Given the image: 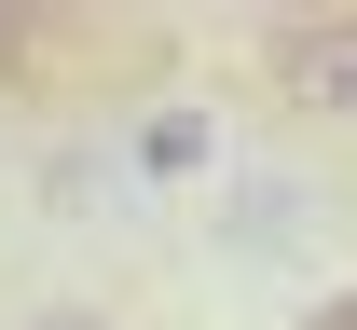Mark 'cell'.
I'll return each mask as SVG.
<instances>
[{
  "mask_svg": "<svg viewBox=\"0 0 357 330\" xmlns=\"http://www.w3.org/2000/svg\"><path fill=\"white\" fill-rule=\"evenodd\" d=\"M316 330H357V303H316Z\"/></svg>",
  "mask_w": 357,
  "mask_h": 330,
  "instance_id": "cell-4",
  "label": "cell"
},
{
  "mask_svg": "<svg viewBox=\"0 0 357 330\" xmlns=\"http://www.w3.org/2000/svg\"><path fill=\"white\" fill-rule=\"evenodd\" d=\"M28 330H110V317H83V303H69V317H28Z\"/></svg>",
  "mask_w": 357,
  "mask_h": 330,
  "instance_id": "cell-3",
  "label": "cell"
},
{
  "mask_svg": "<svg viewBox=\"0 0 357 330\" xmlns=\"http://www.w3.org/2000/svg\"><path fill=\"white\" fill-rule=\"evenodd\" d=\"M137 151H151V165H206V124H192V110H165V124H151Z\"/></svg>",
  "mask_w": 357,
  "mask_h": 330,
  "instance_id": "cell-2",
  "label": "cell"
},
{
  "mask_svg": "<svg viewBox=\"0 0 357 330\" xmlns=\"http://www.w3.org/2000/svg\"><path fill=\"white\" fill-rule=\"evenodd\" d=\"M275 96L289 110H316V124H357V14H316V28H275L261 42Z\"/></svg>",
  "mask_w": 357,
  "mask_h": 330,
  "instance_id": "cell-1",
  "label": "cell"
}]
</instances>
